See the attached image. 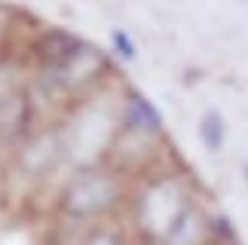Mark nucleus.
<instances>
[{
    "mask_svg": "<svg viewBox=\"0 0 248 245\" xmlns=\"http://www.w3.org/2000/svg\"><path fill=\"white\" fill-rule=\"evenodd\" d=\"M199 196H202L199 184L190 178V172H184L181 163L163 166L132 181L120 221H126V230L138 245H159Z\"/></svg>",
    "mask_w": 248,
    "mask_h": 245,
    "instance_id": "obj_1",
    "label": "nucleus"
},
{
    "mask_svg": "<svg viewBox=\"0 0 248 245\" xmlns=\"http://www.w3.org/2000/svg\"><path fill=\"white\" fill-rule=\"evenodd\" d=\"M129 187V178H123L108 163L71 168L55 190L49 214L68 224H80V227H98L104 221H117L126 209Z\"/></svg>",
    "mask_w": 248,
    "mask_h": 245,
    "instance_id": "obj_2",
    "label": "nucleus"
},
{
    "mask_svg": "<svg viewBox=\"0 0 248 245\" xmlns=\"http://www.w3.org/2000/svg\"><path fill=\"white\" fill-rule=\"evenodd\" d=\"M68 168L64 153V135L62 122H46L37 126L13 153L3 159V175H0V190L6 187H22L18 199H34L43 187L52 184V178Z\"/></svg>",
    "mask_w": 248,
    "mask_h": 245,
    "instance_id": "obj_3",
    "label": "nucleus"
},
{
    "mask_svg": "<svg viewBox=\"0 0 248 245\" xmlns=\"http://www.w3.org/2000/svg\"><path fill=\"white\" fill-rule=\"evenodd\" d=\"M86 37L74 34L71 28H62V25H40L34 31V37L28 40V49H25V64L31 71H49V68H59L62 61H68L74 52L83 46Z\"/></svg>",
    "mask_w": 248,
    "mask_h": 245,
    "instance_id": "obj_4",
    "label": "nucleus"
},
{
    "mask_svg": "<svg viewBox=\"0 0 248 245\" xmlns=\"http://www.w3.org/2000/svg\"><path fill=\"white\" fill-rule=\"evenodd\" d=\"M117 114H120L123 129H135V132H147V135L166 138V120L144 92H138L132 86H123L120 101H117Z\"/></svg>",
    "mask_w": 248,
    "mask_h": 245,
    "instance_id": "obj_5",
    "label": "nucleus"
},
{
    "mask_svg": "<svg viewBox=\"0 0 248 245\" xmlns=\"http://www.w3.org/2000/svg\"><path fill=\"white\" fill-rule=\"evenodd\" d=\"M212 209L202 196L190 202V209L178 218V224L169 230V236L159 245H212V233H208V218H212Z\"/></svg>",
    "mask_w": 248,
    "mask_h": 245,
    "instance_id": "obj_6",
    "label": "nucleus"
},
{
    "mask_svg": "<svg viewBox=\"0 0 248 245\" xmlns=\"http://www.w3.org/2000/svg\"><path fill=\"white\" fill-rule=\"evenodd\" d=\"M199 141L208 153H221L227 144V120L221 117V110H205L199 120Z\"/></svg>",
    "mask_w": 248,
    "mask_h": 245,
    "instance_id": "obj_7",
    "label": "nucleus"
},
{
    "mask_svg": "<svg viewBox=\"0 0 248 245\" xmlns=\"http://www.w3.org/2000/svg\"><path fill=\"white\" fill-rule=\"evenodd\" d=\"M80 245H138V242L132 239L126 224L117 218V221H104V224H98V227H92Z\"/></svg>",
    "mask_w": 248,
    "mask_h": 245,
    "instance_id": "obj_8",
    "label": "nucleus"
},
{
    "mask_svg": "<svg viewBox=\"0 0 248 245\" xmlns=\"http://www.w3.org/2000/svg\"><path fill=\"white\" fill-rule=\"evenodd\" d=\"M110 52L117 55L120 61H135L138 59V46H135V40H132L123 28H113V31H110Z\"/></svg>",
    "mask_w": 248,
    "mask_h": 245,
    "instance_id": "obj_9",
    "label": "nucleus"
},
{
    "mask_svg": "<svg viewBox=\"0 0 248 245\" xmlns=\"http://www.w3.org/2000/svg\"><path fill=\"white\" fill-rule=\"evenodd\" d=\"M242 181H245V187H248V163L242 166Z\"/></svg>",
    "mask_w": 248,
    "mask_h": 245,
    "instance_id": "obj_10",
    "label": "nucleus"
},
{
    "mask_svg": "<svg viewBox=\"0 0 248 245\" xmlns=\"http://www.w3.org/2000/svg\"><path fill=\"white\" fill-rule=\"evenodd\" d=\"M3 205H6V202H3V190H0V212H3Z\"/></svg>",
    "mask_w": 248,
    "mask_h": 245,
    "instance_id": "obj_11",
    "label": "nucleus"
},
{
    "mask_svg": "<svg viewBox=\"0 0 248 245\" xmlns=\"http://www.w3.org/2000/svg\"><path fill=\"white\" fill-rule=\"evenodd\" d=\"M230 245H245V242H242V239H233V242H230Z\"/></svg>",
    "mask_w": 248,
    "mask_h": 245,
    "instance_id": "obj_12",
    "label": "nucleus"
}]
</instances>
